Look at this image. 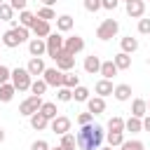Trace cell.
Listing matches in <instances>:
<instances>
[{"mask_svg":"<svg viewBox=\"0 0 150 150\" xmlns=\"http://www.w3.org/2000/svg\"><path fill=\"white\" fill-rule=\"evenodd\" d=\"M75 141H77V148L80 150H98L101 143L105 141V131L101 124H84L80 127V131L75 134Z\"/></svg>","mask_w":150,"mask_h":150,"instance_id":"1","label":"cell"},{"mask_svg":"<svg viewBox=\"0 0 150 150\" xmlns=\"http://www.w3.org/2000/svg\"><path fill=\"white\" fill-rule=\"evenodd\" d=\"M2 141H5V129L0 127V143H2Z\"/></svg>","mask_w":150,"mask_h":150,"instance_id":"48","label":"cell"},{"mask_svg":"<svg viewBox=\"0 0 150 150\" xmlns=\"http://www.w3.org/2000/svg\"><path fill=\"white\" fill-rule=\"evenodd\" d=\"M56 98H59L61 103L73 101V89H68V87H59V89H56Z\"/></svg>","mask_w":150,"mask_h":150,"instance_id":"37","label":"cell"},{"mask_svg":"<svg viewBox=\"0 0 150 150\" xmlns=\"http://www.w3.org/2000/svg\"><path fill=\"white\" fill-rule=\"evenodd\" d=\"M127 14H129L131 19H141V16L145 14V2H143V0H129V2H127Z\"/></svg>","mask_w":150,"mask_h":150,"instance_id":"15","label":"cell"},{"mask_svg":"<svg viewBox=\"0 0 150 150\" xmlns=\"http://www.w3.org/2000/svg\"><path fill=\"white\" fill-rule=\"evenodd\" d=\"M61 148H63V150H75V148H77L75 136H73V134H63V136H61Z\"/></svg>","mask_w":150,"mask_h":150,"instance_id":"34","label":"cell"},{"mask_svg":"<svg viewBox=\"0 0 150 150\" xmlns=\"http://www.w3.org/2000/svg\"><path fill=\"white\" fill-rule=\"evenodd\" d=\"M42 80L47 82V87H63V73L59 70V68H45V73H42Z\"/></svg>","mask_w":150,"mask_h":150,"instance_id":"8","label":"cell"},{"mask_svg":"<svg viewBox=\"0 0 150 150\" xmlns=\"http://www.w3.org/2000/svg\"><path fill=\"white\" fill-rule=\"evenodd\" d=\"M30 91H33V96H42V94L47 91V82H45L42 77L33 80V82H30Z\"/></svg>","mask_w":150,"mask_h":150,"instance_id":"32","label":"cell"},{"mask_svg":"<svg viewBox=\"0 0 150 150\" xmlns=\"http://www.w3.org/2000/svg\"><path fill=\"white\" fill-rule=\"evenodd\" d=\"M28 54L42 59V54H47V45H45V40H42V38H30V40H28Z\"/></svg>","mask_w":150,"mask_h":150,"instance_id":"10","label":"cell"},{"mask_svg":"<svg viewBox=\"0 0 150 150\" xmlns=\"http://www.w3.org/2000/svg\"><path fill=\"white\" fill-rule=\"evenodd\" d=\"M0 21H14V9L9 7V2L0 5Z\"/></svg>","mask_w":150,"mask_h":150,"instance_id":"35","label":"cell"},{"mask_svg":"<svg viewBox=\"0 0 150 150\" xmlns=\"http://www.w3.org/2000/svg\"><path fill=\"white\" fill-rule=\"evenodd\" d=\"M141 122H143V131H148V134H150V112H148V115H145Z\"/></svg>","mask_w":150,"mask_h":150,"instance_id":"46","label":"cell"},{"mask_svg":"<svg viewBox=\"0 0 150 150\" xmlns=\"http://www.w3.org/2000/svg\"><path fill=\"white\" fill-rule=\"evenodd\" d=\"M35 14L33 12H28V9H23V12H19V26H23V28H28L30 30V26L35 23Z\"/></svg>","mask_w":150,"mask_h":150,"instance_id":"27","label":"cell"},{"mask_svg":"<svg viewBox=\"0 0 150 150\" xmlns=\"http://www.w3.org/2000/svg\"><path fill=\"white\" fill-rule=\"evenodd\" d=\"M124 131L141 134V131H143V122H141L138 117H129V120H124Z\"/></svg>","mask_w":150,"mask_h":150,"instance_id":"28","label":"cell"},{"mask_svg":"<svg viewBox=\"0 0 150 150\" xmlns=\"http://www.w3.org/2000/svg\"><path fill=\"white\" fill-rule=\"evenodd\" d=\"M26 5H28V0H9V7H12L14 12H23Z\"/></svg>","mask_w":150,"mask_h":150,"instance_id":"42","label":"cell"},{"mask_svg":"<svg viewBox=\"0 0 150 150\" xmlns=\"http://www.w3.org/2000/svg\"><path fill=\"white\" fill-rule=\"evenodd\" d=\"M42 103H45V101H42V96H33V94H30L28 98H23V101H21V105H19V115L30 117L33 112H38V110L42 108Z\"/></svg>","mask_w":150,"mask_h":150,"instance_id":"6","label":"cell"},{"mask_svg":"<svg viewBox=\"0 0 150 150\" xmlns=\"http://www.w3.org/2000/svg\"><path fill=\"white\" fill-rule=\"evenodd\" d=\"M108 131H124V120L122 117H110L108 120Z\"/></svg>","mask_w":150,"mask_h":150,"instance_id":"38","label":"cell"},{"mask_svg":"<svg viewBox=\"0 0 150 150\" xmlns=\"http://www.w3.org/2000/svg\"><path fill=\"white\" fill-rule=\"evenodd\" d=\"M84 49V40L80 38V35H70V38H63V52L66 54H80Z\"/></svg>","mask_w":150,"mask_h":150,"instance_id":"7","label":"cell"},{"mask_svg":"<svg viewBox=\"0 0 150 150\" xmlns=\"http://www.w3.org/2000/svg\"><path fill=\"white\" fill-rule=\"evenodd\" d=\"M45 45H47V56H52L56 61V56L63 52V35L61 33H49L45 38Z\"/></svg>","mask_w":150,"mask_h":150,"instance_id":"5","label":"cell"},{"mask_svg":"<svg viewBox=\"0 0 150 150\" xmlns=\"http://www.w3.org/2000/svg\"><path fill=\"white\" fill-rule=\"evenodd\" d=\"M105 141L110 148H120L124 143V131H105Z\"/></svg>","mask_w":150,"mask_h":150,"instance_id":"25","label":"cell"},{"mask_svg":"<svg viewBox=\"0 0 150 150\" xmlns=\"http://www.w3.org/2000/svg\"><path fill=\"white\" fill-rule=\"evenodd\" d=\"M120 33V21L117 19H103L101 26L96 28V38L98 40H112Z\"/></svg>","mask_w":150,"mask_h":150,"instance_id":"3","label":"cell"},{"mask_svg":"<svg viewBox=\"0 0 150 150\" xmlns=\"http://www.w3.org/2000/svg\"><path fill=\"white\" fill-rule=\"evenodd\" d=\"M40 112H42V115H45L49 122H52V120L59 115V110H56V103H52V101H45V103H42V108H40Z\"/></svg>","mask_w":150,"mask_h":150,"instance_id":"29","label":"cell"},{"mask_svg":"<svg viewBox=\"0 0 150 150\" xmlns=\"http://www.w3.org/2000/svg\"><path fill=\"white\" fill-rule=\"evenodd\" d=\"M56 68H59L61 73H70V70L75 68V56H73V54L61 52V54L56 56Z\"/></svg>","mask_w":150,"mask_h":150,"instance_id":"11","label":"cell"},{"mask_svg":"<svg viewBox=\"0 0 150 150\" xmlns=\"http://www.w3.org/2000/svg\"><path fill=\"white\" fill-rule=\"evenodd\" d=\"M35 16H38V19H42V21H52V19H56V12H54L52 7H40Z\"/></svg>","mask_w":150,"mask_h":150,"instance_id":"36","label":"cell"},{"mask_svg":"<svg viewBox=\"0 0 150 150\" xmlns=\"http://www.w3.org/2000/svg\"><path fill=\"white\" fill-rule=\"evenodd\" d=\"M28 120H30V127H33L35 131H42V129H47V127H49V120H47L40 110H38V112H33Z\"/></svg>","mask_w":150,"mask_h":150,"instance_id":"20","label":"cell"},{"mask_svg":"<svg viewBox=\"0 0 150 150\" xmlns=\"http://www.w3.org/2000/svg\"><path fill=\"white\" fill-rule=\"evenodd\" d=\"M2 2H5V0H0V5H2Z\"/></svg>","mask_w":150,"mask_h":150,"instance_id":"52","label":"cell"},{"mask_svg":"<svg viewBox=\"0 0 150 150\" xmlns=\"http://www.w3.org/2000/svg\"><path fill=\"white\" fill-rule=\"evenodd\" d=\"M98 75H101L103 80H112V77L117 75V68H115L112 59H110V61H101V70H98Z\"/></svg>","mask_w":150,"mask_h":150,"instance_id":"22","label":"cell"},{"mask_svg":"<svg viewBox=\"0 0 150 150\" xmlns=\"http://www.w3.org/2000/svg\"><path fill=\"white\" fill-rule=\"evenodd\" d=\"M120 47H122V52H124V54H134V52L138 49V40H136V38H131V35H124V38L120 40Z\"/></svg>","mask_w":150,"mask_h":150,"instance_id":"23","label":"cell"},{"mask_svg":"<svg viewBox=\"0 0 150 150\" xmlns=\"http://www.w3.org/2000/svg\"><path fill=\"white\" fill-rule=\"evenodd\" d=\"M120 150H145V145H143V141H138V138H131V141L124 138V143L120 145Z\"/></svg>","mask_w":150,"mask_h":150,"instance_id":"33","label":"cell"},{"mask_svg":"<svg viewBox=\"0 0 150 150\" xmlns=\"http://www.w3.org/2000/svg\"><path fill=\"white\" fill-rule=\"evenodd\" d=\"M45 61L42 59H38V56H30V61H28V66H26V70H28V75L30 77H40L42 73H45Z\"/></svg>","mask_w":150,"mask_h":150,"instance_id":"13","label":"cell"},{"mask_svg":"<svg viewBox=\"0 0 150 150\" xmlns=\"http://www.w3.org/2000/svg\"><path fill=\"white\" fill-rule=\"evenodd\" d=\"M145 115H148V103H145V98H134V101H131V117L143 120Z\"/></svg>","mask_w":150,"mask_h":150,"instance_id":"17","label":"cell"},{"mask_svg":"<svg viewBox=\"0 0 150 150\" xmlns=\"http://www.w3.org/2000/svg\"><path fill=\"white\" fill-rule=\"evenodd\" d=\"M14 94H16V89H14V84H12V82L0 84V103H9V101L14 98Z\"/></svg>","mask_w":150,"mask_h":150,"instance_id":"24","label":"cell"},{"mask_svg":"<svg viewBox=\"0 0 150 150\" xmlns=\"http://www.w3.org/2000/svg\"><path fill=\"white\" fill-rule=\"evenodd\" d=\"M28 35H30V30L16 23V26H12L9 30H5V33H2V45H5V47H9V49H14V47H19V45L28 42Z\"/></svg>","mask_w":150,"mask_h":150,"instance_id":"2","label":"cell"},{"mask_svg":"<svg viewBox=\"0 0 150 150\" xmlns=\"http://www.w3.org/2000/svg\"><path fill=\"white\" fill-rule=\"evenodd\" d=\"M112 63H115V68H117V70H129V68H131V54L120 52V54H115V56H112Z\"/></svg>","mask_w":150,"mask_h":150,"instance_id":"19","label":"cell"},{"mask_svg":"<svg viewBox=\"0 0 150 150\" xmlns=\"http://www.w3.org/2000/svg\"><path fill=\"white\" fill-rule=\"evenodd\" d=\"M73 101H77V103H87V101H89V89L82 87V84L75 87V89H73Z\"/></svg>","mask_w":150,"mask_h":150,"instance_id":"30","label":"cell"},{"mask_svg":"<svg viewBox=\"0 0 150 150\" xmlns=\"http://www.w3.org/2000/svg\"><path fill=\"white\" fill-rule=\"evenodd\" d=\"M145 103H148V110H150V101H145Z\"/></svg>","mask_w":150,"mask_h":150,"instance_id":"51","label":"cell"},{"mask_svg":"<svg viewBox=\"0 0 150 150\" xmlns=\"http://www.w3.org/2000/svg\"><path fill=\"white\" fill-rule=\"evenodd\" d=\"M112 89H115V87H112V80H103V77H101V80L94 84V91H96V96H101V98L110 96Z\"/></svg>","mask_w":150,"mask_h":150,"instance_id":"16","label":"cell"},{"mask_svg":"<svg viewBox=\"0 0 150 150\" xmlns=\"http://www.w3.org/2000/svg\"><path fill=\"white\" fill-rule=\"evenodd\" d=\"M84 9L87 12H98L101 9V0H84Z\"/></svg>","mask_w":150,"mask_h":150,"instance_id":"40","label":"cell"},{"mask_svg":"<svg viewBox=\"0 0 150 150\" xmlns=\"http://www.w3.org/2000/svg\"><path fill=\"white\" fill-rule=\"evenodd\" d=\"M112 96H115L117 101H129V98H131V87H129V84H117V87L112 89Z\"/></svg>","mask_w":150,"mask_h":150,"instance_id":"26","label":"cell"},{"mask_svg":"<svg viewBox=\"0 0 150 150\" xmlns=\"http://www.w3.org/2000/svg\"><path fill=\"white\" fill-rule=\"evenodd\" d=\"M124 2H129V0H124Z\"/></svg>","mask_w":150,"mask_h":150,"instance_id":"53","label":"cell"},{"mask_svg":"<svg viewBox=\"0 0 150 150\" xmlns=\"http://www.w3.org/2000/svg\"><path fill=\"white\" fill-rule=\"evenodd\" d=\"M120 0H101V9H117Z\"/></svg>","mask_w":150,"mask_h":150,"instance_id":"45","label":"cell"},{"mask_svg":"<svg viewBox=\"0 0 150 150\" xmlns=\"http://www.w3.org/2000/svg\"><path fill=\"white\" fill-rule=\"evenodd\" d=\"M138 33L150 35V19H138Z\"/></svg>","mask_w":150,"mask_h":150,"instance_id":"41","label":"cell"},{"mask_svg":"<svg viewBox=\"0 0 150 150\" xmlns=\"http://www.w3.org/2000/svg\"><path fill=\"white\" fill-rule=\"evenodd\" d=\"M87 112H91V115L105 112V98H101V96H89V101H87Z\"/></svg>","mask_w":150,"mask_h":150,"instance_id":"14","label":"cell"},{"mask_svg":"<svg viewBox=\"0 0 150 150\" xmlns=\"http://www.w3.org/2000/svg\"><path fill=\"white\" fill-rule=\"evenodd\" d=\"M63 87H68V89L80 87V75H75L73 70H70V73H63Z\"/></svg>","mask_w":150,"mask_h":150,"instance_id":"31","label":"cell"},{"mask_svg":"<svg viewBox=\"0 0 150 150\" xmlns=\"http://www.w3.org/2000/svg\"><path fill=\"white\" fill-rule=\"evenodd\" d=\"M30 150H49V143H47L45 138H38V141H33Z\"/></svg>","mask_w":150,"mask_h":150,"instance_id":"44","label":"cell"},{"mask_svg":"<svg viewBox=\"0 0 150 150\" xmlns=\"http://www.w3.org/2000/svg\"><path fill=\"white\" fill-rule=\"evenodd\" d=\"M84 70H87L89 75H96V73L101 70V59H98L96 54H89V56L84 59Z\"/></svg>","mask_w":150,"mask_h":150,"instance_id":"21","label":"cell"},{"mask_svg":"<svg viewBox=\"0 0 150 150\" xmlns=\"http://www.w3.org/2000/svg\"><path fill=\"white\" fill-rule=\"evenodd\" d=\"M49 150H63V148H61V145H59V148H49Z\"/></svg>","mask_w":150,"mask_h":150,"instance_id":"50","label":"cell"},{"mask_svg":"<svg viewBox=\"0 0 150 150\" xmlns=\"http://www.w3.org/2000/svg\"><path fill=\"white\" fill-rule=\"evenodd\" d=\"M101 150H115V148H110V145H108V148H101Z\"/></svg>","mask_w":150,"mask_h":150,"instance_id":"49","label":"cell"},{"mask_svg":"<svg viewBox=\"0 0 150 150\" xmlns=\"http://www.w3.org/2000/svg\"><path fill=\"white\" fill-rule=\"evenodd\" d=\"M73 26H75V19H73L70 14L56 16V30H59V33H68V30H73Z\"/></svg>","mask_w":150,"mask_h":150,"instance_id":"18","label":"cell"},{"mask_svg":"<svg viewBox=\"0 0 150 150\" xmlns=\"http://www.w3.org/2000/svg\"><path fill=\"white\" fill-rule=\"evenodd\" d=\"M9 82L14 84V89H16V91H28V89H30L33 77L28 75V70H26V68H14V70H12V77H9Z\"/></svg>","mask_w":150,"mask_h":150,"instance_id":"4","label":"cell"},{"mask_svg":"<svg viewBox=\"0 0 150 150\" xmlns=\"http://www.w3.org/2000/svg\"><path fill=\"white\" fill-rule=\"evenodd\" d=\"M49 129H52L56 136L68 134V131H70V117H66V115H56V117L49 122Z\"/></svg>","mask_w":150,"mask_h":150,"instance_id":"9","label":"cell"},{"mask_svg":"<svg viewBox=\"0 0 150 150\" xmlns=\"http://www.w3.org/2000/svg\"><path fill=\"white\" fill-rule=\"evenodd\" d=\"M143 2H145V0H143Z\"/></svg>","mask_w":150,"mask_h":150,"instance_id":"54","label":"cell"},{"mask_svg":"<svg viewBox=\"0 0 150 150\" xmlns=\"http://www.w3.org/2000/svg\"><path fill=\"white\" fill-rule=\"evenodd\" d=\"M9 77H12V70H9L7 66H2V63H0V84L9 82Z\"/></svg>","mask_w":150,"mask_h":150,"instance_id":"43","label":"cell"},{"mask_svg":"<svg viewBox=\"0 0 150 150\" xmlns=\"http://www.w3.org/2000/svg\"><path fill=\"white\" fill-rule=\"evenodd\" d=\"M91 122H94V115H91V112H80V115H77V124H80V127L91 124Z\"/></svg>","mask_w":150,"mask_h":150,"instance_id":"39","label":"cell"},{"mask_svg":"<svg viewBox=\"0 0 150 150\" xmlns=\"http://www.w3.org/2000/svg\"><path fill=\"white\" fill-rule=\"evenodd\" d=\"M54 2H56V0H42V5H45V7H52Z\"/></svg>","mask_w":150,"mask_h":150,"instance_id":"47","label":"cell"},{"mask_svg":"<svg viewBox=\"0 0 150 150\" xmlns=\"http://www.w3.org/2000/svg\"><path fill=\"white\" fill-rule=\"evenodd\" d=\"M30 33L35 35V38H47L49 33H52V26H49V21H42V19H35V23L30 26Z\"/></svg>","mask_w":150,"mask_h":150,"instance_id":"12","label":"cell"}]
</instances>
